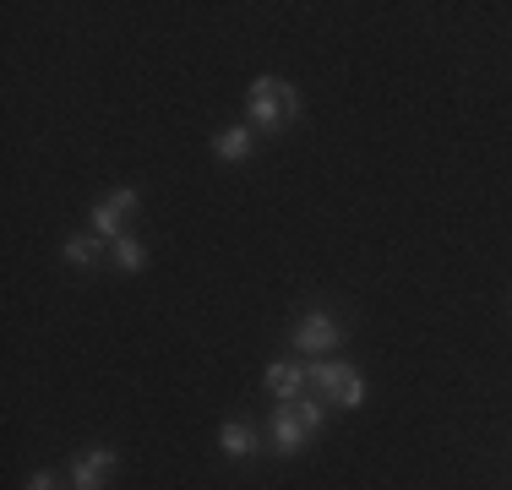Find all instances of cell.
<instances>
[{
	"instance_id": "obj_6",
	"label": "cell",
	"mask_w": 512,
	"mask_h": 490,
	"mask_svg": "<svg viewBox=\"0 0 512 490\" xmlns=\"http://www.w3.org/2000/svg\"><path fill=\"white\" fill-rule=\"evenodd\" d=\"M115 469H120L115 447H88V452H77V463H71V485L77 490H104V480Z\"/></svg>"
},
{
	"instance_id": "obj_11",
	"label": "cell",
	"mask_w": 512,
	"mask_h": 490,
	"mask_svg": "<svg viewBox=\"0 0 512 490\" xmlns=\"http://www.w3.org/2000/svg\"><path fill=\"white\" fill-rule=\"evenodd\" d=\"M60 256H66L71 267H93V262L104 256V240H99V235H71V240H66V251H60Z\"/></svg>"
},
{
	"instance_id": "obj_3",
	"label": "cell",
	"mask_w": 512,
	"mask_h": 490,
	"mask_svg": "<svg viewBox=\"0 0 512 490\" xmlns=\"http://www.w3.org/2000/svg\"><path fill=\"white\" fill-rule=\"evenodd\" d=\"M306 371H311V398L338 403V409H360V403H365V382H360L355 365H344V360H316V365H306Z\"/></svg>"
},
{
	"instance_id": "obj_1",
	"label": "cell",
	"mask_w": 512,
	"mask_h": 490,
	"mask_svg": "<svg viewBox=\"0 0 512 490\" xmlns=\"http://www.w3.org/2000/svg\"><path fill=\"white\" fill-rule=\"evenodd\" d=\"M246 109H251V131L273 137V131H284L289 120H300V88L284 82V77H251Z\"/></svg>"
},
{
	"instance_id": "obj_12",
	"label": "cell",
	"mask_w": 512,
	"mask_h": 490,
	"mask_svg": "<svg viewBox=\"0 0 512 490\" xmlns=\"http://www.w3.org/2000/svg\"><path fill=\"white\" fill-rule=\"evenodd\" d=\"M22 490H60V480H55V474H33V480L22 485Z\"/></svg>"
},
{
	"instance_id": "obj_4",
	"label": "cell",
	"mask_w": 512,
	"mask_h": 490,
	"mask_svg": "<svg viewBox=\"0 0 512 490\" xmlns=\"http://www.w3.org/2000/svg\"><path fill=\"white\" fill-rule=\"evenodd\" d=\"M344 333H349V327L338 322L333 311H322V305H316V311H306L295 322V333H289V338H295L300 354H311V360H316V354H333L338 343H344Z\"/></svg>"
},
{
	"instance_id": "obj_10",
	"label": "cell",
	"mask_w": 512,
	"mask_h": 490,
	"mask_svg": "<svg viewBox=\"0 0 512 490\" xmlns=\"http://www.w3.org/2000/svg\"><path fill=\"white\" fill-rule=\"evenodd\" d=\"M109 262H115L120 273H142V262H148V251H142V240H131V235H115V240H109Z\"/></svg>"
},
{
	"instance_id": "obj_8",
	"label": "cell",
	"mask_w": 512,
	"mask_h": 490,
	"mask_svg": "<svg viewBox=\"0 0 512 490\" xmlns=\"http://www.w3.org/2000/svg\"><path fill=\"white\" fill-rule=\"evenodd\" d=\"M251 147H256V131H251V126H229V131H218V137H213V153L224 158V164L251 158Z\"/></svg>"
},
{
	"instance_id": "obj_2",
	"label": "cell",
	"mask_w": 512,
	"mask_h": 490,
	"mask_svg": "<svg viewBox=\"0 0 512 490\" xmlns=\"http://www.w3.org/2000/svg\"><path fill=\"white\" fill-rule=\"evenodd\" d=\"M316 431H322V398H311V392L273 409V447L278 452H300Z\"/></svg>"
},
{
	"instance_id": "obj_9",
	"label": "cell",
	"mask_w": 512,
	"mask_h": 490,
	"mask_svg": "<svg viewBox=\"0 0 512 490\" xmlns=\"http://www.w3.org/2000/svg\"><path fill=\"white\" fill-rule=\"evenodd\" d=\"M218 452H224V458H251V452H256V431L246 420H229L224 431H218Z\"/></svg>"
},
{
	"instance_id": "obj_7",
	"label": "cell",
	"mask_w": 512,
	"mask_h": 490,
	"mask_svg": "<svg viewBox=\"0 0 512 490\" xmlns=\"http://www.w3.org/2000/svg\"><path fill=\"white\" fill-rule=\"evenodd\" d=\"M262 382H267V392H273L278 403H295V398H306V392H311V371H306V365H295V360H273Z\"/></svg>"
},
{
	"instance_id": "obj_5",
	"label": "cell",
	"mask_w": 512,
	"mask_h": 490,
	"mask_svg": "<svg viewBox=\"0 0 512 490\" xmlns=\"http://www.w3.org/2000/svg\"><path fill=\"white\" fill-rule=\"evenodd\" d=\"M137 213V191L131 186H120V191H109L104 202H93V213H88V224H93V235L99 240H115V235H126V218Z\"/></svg>"
}]
</instances>
